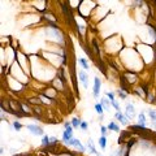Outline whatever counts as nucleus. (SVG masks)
<instances>
[{
	"mask_svg": "<svg viewBox=\"0 0 156 156\" xmlns=\"http://www.w3.org/2000/svg\"><path fill=\"white\" fill-rule=\"evenodd\" d=\"M148 116H150V118L152 120L153 122H156V111H153V109H148Z\"/></svg>",
	"mask_w": 156,
	"mask_h": 156,
	"instance_id": "obj_15",
	"label": "nucleus"
},
{
	"mask_svg": "<svg viewBox=\"0 0 156 156\" xmlns=\"http://www.w3.org/2000/svg\"><path fill=\"white\" fill-rule=\"evenodd\" d=\"M57 156H73V153H69V152H66V153H59Z\"/></svg>",
	"mask_w": 156,
	"mask_h": 156,
	"instance_id": "obj_29",
	"label": "nucleus"
},
{
	"mask_svg": "<svg viewBox=\"0 0 156 156\" xmlns=\"http://www.w3.org/2000/svg\"><path fill=\"white\" fill-rule=\"evenodd\" d=\"M27 129L30 130V133L34 135H44V131L40 126H36V125H27Z\"/></svg>",
	"mask_w": 156,
	"mask_h": 156,
	"instance_id": "obj_1",
	"label": "nucleus"
},
{
	"mask_svg": "<svg viewBox=\"0 0 156 156\" xmlns=\"http://www.w3.org/2000/svg\"><path fill=\"white\" fill-rule=\"evenodd\" d=\"M87 147H88V150H90L91 153L98 156V151H96V148H95V146H94V142H92L91 138H88V140H87Z\"/></svg>",
	"mask_w": 156,
	"mask_h": 156,
	"instance_id": "obj_7",
	"label": "nucleus"
},
{
	"mask_svg": "<svg viewBox=\"0 0 156 156\" xmlns=\"http://www.w3.org/2000/svg\"><path fill=\"white\" fill-rule=\"evenodd\" d=\"M100 86H101V82L99 78H94V88H92V92H94V96L98 98L99 96V92H100Z\"/></svg>",
	"mask_w": 156,
	"mask_h": 156,
	"instance_id": "obj_3",
	"label": "nucleus"
},
{
	"mask_svg": "<svg viewBox=\"0 0 156 156\" xmlns=\"http://www.w3.org/2000/svg\"><path fill=\"white\" fill-rule=\"evenodd\" d=\"M114 117H116L117 121H120L122 125H127V117H125L124 114L121 113V112H116V114H114Z\"/></svg>",
	"mask_w": 156,
	"mask_h": 156,
	"instance_id": "obj_6",
	"label": "nucleus"
},
{
	"mask_svg": "<svg viewBox=\"0 0 156 156\" xmlns=\"http://www.w3.org/2000/svg\"><path fill=\"white\" fill-rule=\"evenodd\" d=\"M79 62L82 64V66H83V69H88V62L86 61V59H79Z\"/></svg>",
	"mask_w": 156,
	"mask_h": 156,
	"instance_id": "obj_19",
	"label": "nucleus"
},
{
	"mask_svg": "<svg viewBox=\"0 0 156 156\" xmlns=\"http://www.w3.org/2000/svg\"><path fill=\"white\" fill-rule=\"evenodd\" d=\"M55 144H57V138L51 137V146H55Z\"/></svg>",
	"mask_w": 156,
	"mask_h": 156,
	"instance_id": "obj_26",
	"label": "nucleus"
},
{
	"mask_svg": "<svg viewBox=\"0 0 156 156\" xmlns=\"http://www.w3.org/2000/svg\"><path fill=\"white\" fill-rule=\"evenodd\" d=\"M13 127H14V130H16V131H20V130H21V127H22V125H21L18 121H14V122H13Z\"/></svg>",
	"mask_w": 156,
	"mask_h": 156,
	"instance_id": "obj_17",
	"label": "nucleus"
},
{
	"mask_svg": "<svg viewBox=\"0 0 156 156\" xmlns=\"http://www.w3.org/2000/svg\"><path fill=\"white\" fill-rule=\"evenodd\" d=\"M92 46H94V49H95L96 53H99V47H98V43H96V40L92 42Z\"/></svg>",
	"mask_w": 156,
	"mask_h": 156,
	"instance_id": "obj_25",
	"label": "nucleus"
},
{
	"mask_svg": "<svg viewBox=\"0 0 156 156\" xmlns=\"http://www.w3.org/2000/svg\"><path fill=\"white\" fill-rule=\"evenodd\" d=\"M111 103H112V105L117 109V112H120V105H118V103H117V100H113V101H111Z\"/></svg>",
	"mask_w": 156,
	"mask_h": 156,
	"instance_id": "obj_24",
	"label": "nucleus"
},
{
	"mask_svg": "<svg viewBox=\"0 0 156 156\" xmlns=\"http://www.w3.org/2000/svg\"><path fill=\"white\" fill-rule=\"evenodd\" d=\"M20 107H21V108H22V111L25 112L26 114H27L29 112H30V109H29V107H27V105H25V104H20Z\"/></svg>",
	"mask_w": 156,
	"mask_h": 156,
	"instance_id": "obj_23",
	"label": "nucleus"
},
{
	"mask_svg": "<svg viewBox=\"0 0 156 156\" xmlns=\"http://www.w3.org/2000/svg\"><path fill=\"white\" fill-rule=\"evenodd\" d=\"M42 146H43V147H49V146H51V137L43 135V138H42Z\"/></svg>",
	"mask_w": 156,
	"mask_h": 156,
	"instance_id": "obj_8",
	"label": "nucleus"
},
{
	"mask_svg": "<svg viewBox=\"0 0 156 156\" xmlns=\"http://www.w3.org/2000/svg\"><path fill=\"white\" fill-rule=\"evenodd\" d=\"M78 77H79V81L83 83V86H85L86 88L88 87V83H87V74H86L83 70H81L79 73H78Z\"/></svg>",
	"mask_w": 156,
	"mask_h": 156,
	"instance_id": "obj_5",
	"label": "nucleus"
},
{
	"mask_svg": "<svg viewBox=\"0 0 156 156\" xmlns=\"http://www.w3.org/2000/svg\"><path fill=\"white\" fill-rule=\"evenodd\" d=\"M135 116V109L133 104H126V117L127 118H133Z\"/></svg>",
	"mask_w": 156,
	"mask_h": 156,
	"instance_id": "obj_4",
	"label": "nucleus"
},
{
	"mask_svg": "<svg viewBox=\"0 0 156 156\" xmlns=\"http://www.w3.org/2000/svg\"><path fill=\"white\" fill-rule=\"evenodd\" d=\"M147 100L150 101V103H156V100H155V95H153V94H148L147 95Z\"/></svg>",
	"mask_w": 156,
	"mask_h": 156,
	"instance_id": "obj_21",
	"label": "nucleus"
},
{
	"mask_svg": "<svg viewBox=\"0 0 156 156\" xmlns=\"http://www.w3.org/2000/svg\"><path fill=\"white\" fill-rule=\"evenodd\" d=\"M107 131H108V127L104 126V125H101V126H100V133H101L103 137H105V135H107Z\"/></svg>",
	"mask_w": 156,
	"mask_h": 156,
	"instance_id": "obj_22",
	"label": "nucleus"
},
{
	"mask_svg": "<svg viewBox=\"0 0 156 156\" xmlns=\"http://www.w3.org/2000/svg\"><path fill=\"white\" fill-rule=\"evenodd\" d=\"M29 101H30V103H36V104H39V103H40V99H36V100H35V99H30Z\"/></svg>",
	"mask_w": 156,
	"mask_h": 156,
	"instance_id": "obj_28",
	"label": "nucleus"
},
{
	"mask_svg": "<svg viewBox=\"0 0 156 156\" xmlns=\"http://www.w3.org/2000/svg\"><path fill=\"white\" fill-rule=\"evenodd\" d=\"M66 144H68V146H73V147L78 148V150H79L81 152H83V151H85V147H83V146L81 144L79 140L75 139V138H72V139H70L69 142H66Z\"/></svg>",
	"mask_w": 156,
	"mask_h": 156,
	"instance_id": "obj_2",
	"label": "nucleus"
},
{
	"mask_svg": "<svg viewBox=\"0 0 156 156\" xmlns=\"http://www.w3.org/2000/svg\"><path fill=\"white\" fill-rule=\"evenodd\" d=\"M69 126H72V122H64V127H65V129H68Z\"/></svg>",
	"mask_w": 156,
	"mask_h": 156,
	"instance_id": "obj_30",
	"label": "nucleus"
},
{
	"mask_svg": "<svg viewBox=\"0 0 156 156\" xmlns=\"http://www.w3.org/2000/svg\"><path fill=\"white\" fill-rule=\"evenodd\" d=\"M95 111H96V113L99 114V117L100 116H103V112H104V108H103V105H101L100 103H98V104H95Z\"/></svg>",
	"mask_w": 156,
	"mask_h": 156,
	"instance_id": "obj_12",
	"label": "nucleus"
},
{
	"mask_svg": "<svg viewBox=\"0 0 156 156\" xmlns=\"http://www.w3.org/2000/svg\"><path fill=\"white\" fill-rule=\"evenodd\" d=\"M116 92L118 94V95H120V98H121V99H125V98H126V92H125V91L122 90V88H120V90H117Z\"/></svg>",
	"mask_w": 156,
	"mask_h": 156,
	"instance_id": "obj_20",
	"label": "nucleus"
},
{
	"mask_svg": "<svg viewBox=\"0 0 156 156\" xmlns=\"http://www.w3.org/2000/svg\"><path fill=\"white\" fill-rule=\"evenodd\" d=\"M99 146H100L101 148H105L107 147V138L103 137V135L99 138Z\"/></svg>",
	"mask_w": 156,
	"mask_h": 156,
	"instance_id": "obj_14",
	"label": "nucleus"
},
{
	"mask_svg": "<svg viewBox=\"0 0 156 156\" xmlns=\"http://www.w3.org/2000/svg\"><path fill=\"white\" fill-rule=\"evenodd\" d=\"M81 129H82V130H86V129H87V122H85V121H82V124H81Z\"/></svg>",
	"mask_w": 156,
	"mask_h": 156,
	"instance_id": "obj_27",
	"label": "nucleus"
},
{
	"mask_svg": "<svg viewBox=\"0 0 156 156\" xmlns=\"http://www.w3.org/2000/svg\"><path fill=\"white\" fill-rule=\"evenodd\" d=\"M98 156H100V155H98Z\"/></svg>",
	"mask_w": 156,
	"mask_h": 156,
	"instance_id": "obj_31",
	"label": "nucleus"
},
{
	"mask_svg": "<svg viewBox=\"0 0 156 156\" xmlns=\"http://www.w3.org/2000/svg\"><path fill=\"white\" fill-rule=\"evenodd\" d=\"M138 125L146 127V116H144V113H143V112L139 114V116H138Z\"/></svg>",
	"mask_w": 156,
	"mask_h": 156,
	"instance_id": "obj_9",
	"label": "nucleus"
},
{
	"mask_svg": "<svg viewBox=\"0 0 156 156\" xmlns=\"http://www.w3.org/2000/svg\"><path fill=\"white\" fill-rule=\"evenodd\" d=\"M72 138H73V134H69V133H68L66 130H65V131L62 133V140H64L65 143H66V142H69V140L72 139Z\"/></svg>",
	"mask_w": 156,
	"mask_h": 156,
	"instance_id": "obj_13",
	"label": "nucleus"
},
{
	"mask_svg": "<svg viewBox=\"0 0 156 156\" xmlns=\"http://www.w3.org/2000/svg\"><path fill=\"white\" fill-rule=\"evenodd\" d=\"M81 124H82V121H81L79 118H73V120H72V126H73V127L81 126Z\"/></svg>",
	"mask_w": 156,
	"mask_h": 156,
	"instance_id": "obj_16",
	"label": "nucleus"
},
{
	"mask_svg": "<svg viewBox=\"0 0 156 156\" xmlns=\"http://www.w3.org/2000/svg\"><path fill=\"white\" fill-rule=\"evenodd\" d=\"M105 95H107V98H108V100H109V101L116 100V99H114V94H113V92H109V91H107Z\"/></svg>",
	"mask_w": 156,
	"mask_h": 156,
	"instance_id": "obj_18",
	"label": "nucleus"
},
{
	"mask_svg": "<svg viewBox=\"0 0 156 156\" xmlns=\"http://www.w3.org/2000/svg\"><path fill=\"white\" fill-rule=\"evenodd\" d=\"M100 104L103 105V108H104V111H109V100L107 98H103L100 100Z\"/></svg>",
	"mask_w": 156,
	"mask_h": 156,
	"instance_id": "obj_11",
	"label": "nucleus"
},
{
	"mask_svg": "<svg viewBox=\"0 0 156 156\" xmlns=\"http://www.w3.org/2000/svg\"><path fill=\"white\" fill-rule=\"evenodd\" d=\"M107 127H108V130H112V131H116V133H118V131H120V127L117 126L116 122H109L108 126H107Z\"/></svg>",
	"mask_w": 156,
	"mask_h": 156,
	"instance_id": "obj_10",
	"label": "nucleus"
}]
</instances>
